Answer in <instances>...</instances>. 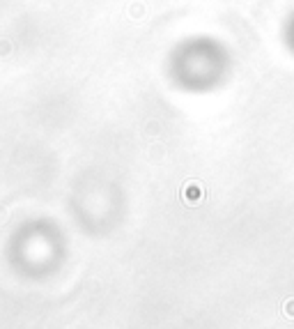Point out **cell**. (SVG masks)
I'll return each mask as SVG.
<instances>
[{"label": "cell", "instance_id": "cell-1", "mask_svg": "<svg viewBox=\"0 0 294 329\" xmlns=\"http://www.w3.org/2000/svg\"><path fill=\"white\" fill-rule=\"evenodd\" d=\"M202 198V191L198 184H188L186 189H184V201L186 203H198Z\"/></svg>", "mask_w": 294, "mask_h": 329}]
</instances>
